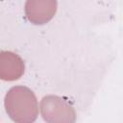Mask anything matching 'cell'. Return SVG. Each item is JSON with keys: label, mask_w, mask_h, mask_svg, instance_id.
Listing matches in <instances>:
<instances>
[{"label": "cell", "mask_w": 123, "mask_h": 123, "mask_svg": "<svg viewBox=\"0 0 123 123\" xmlns=\"http://www.w3.org/2000/svg\"><path fill=\"white\" fill-rule=\"evenodd\" d=\"M40 112L49 123H73L76 120L74 108L57 95H47L41 99Z\"/></svg>", "instance_id": "obj_2"}, {"label": "cell", "mask_w": 123, "mask_h": 123, "mask_svg": "<svg viewBox=\"0 0 123 123\" xmlns=\"http://www.w3.org/2000/svg\"><path fill=\"white\" fill-rule=\"evenodd\" d=\"M24 70V62L17 54L11 51L0 52V80H18L23 75Z\"/></svg>", "instance_id": "obj_4"}, {"label": "cell", "mask_w": 123, "mask_h": 123, "mask_svg": "<svg viewBox=\"0 0 123 123\" xmlns=\"http://www.w3.org/2000/svg\"><path fill=\"white\" fill-rule=\"evenodd\" d=\"M57 7V0H27L25 3V14L31 23L42 25L54 17Z\"/></svg>", "instance_id": "obj_3"}, {"label": "cell", "mask_w": 123, "mask_h": 123, "mask_svg": "<svg viewBox=\"0 0 123 123\" xmlns=\"http://www.w3.org/2000/svg\"><path fill=\"white\" fill-rule=\"evenodd\" d=\"M4 106L10 118L17 123L34 122L38 114L37 97L27 86L12 87L5 96Z\"/></svg>", "instance_id": "obj_1"}]
</instances>
